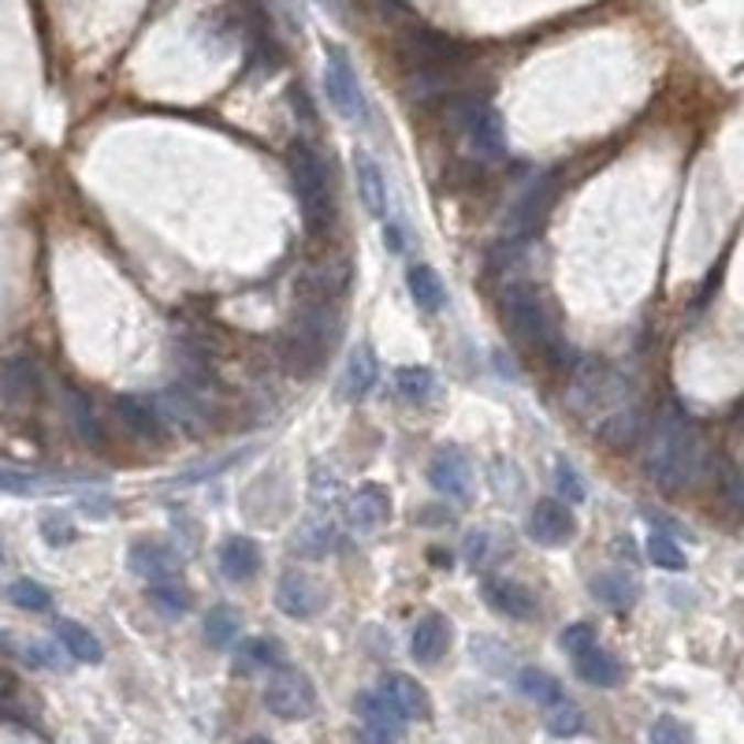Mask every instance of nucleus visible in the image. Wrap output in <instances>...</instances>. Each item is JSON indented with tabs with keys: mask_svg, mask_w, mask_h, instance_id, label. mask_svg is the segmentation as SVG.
Segmentation results:
<instances>
[{
	"mask_svg": "<svg viewBox=\"0 0 744 744\" xmlns=\"http://www.w3.org/2000/svg\"><path fill=\"white\" fill-rule=\"evenodd\" d=\"M217 562H220V573L228 577L231 584H247L261 573V547L258 540H250V536L231 533L228 540L220 544Z\"/></svg>",
	"mask_w": 744,
	"mask_h": 744,
	"instance_id": "dca6fc26",
	"label": "nucleus"
},
{
	"mask_svg": "<svg viewBox=\"0 0 744 744\" xmlns=\"http://www.w3.org/2000/svg\"><path fill=\"white\" fill-rule=\"evenodd\" d=\"M395 387L398 395L409 398V403H428L436 395V372L428 365H398L395 369Z\"/></svg>",
	"mask_w": 744,
	"mask_h": 744,
	"instance_id": "473e14b6",
	"label": "nucleus"
},
{
	"mask_svg": "<svg viewBox=\"0 0 744 744\" xmlns=\"http://www.w3.org/2000/svg\"><path fill=\"white\" fill-rule=\"evenodd\" d=\"M403 56H406V67L414 72V78H439V75H447L450 67L462 64L466 48L447 34L414 31L406 37Z\"/></svg>",
	"mask_w": 744,
	"mask_h": 744,
	"instance_id": "6e6552de",
	"label": "nucleus"
},
{
	"mask_svg": "<svg viewBox=\"0 0 744 744\" xmlns=\"http://www.w3.org/2000/svg\"><path fill=\"white\" fill-rule=\"evenodd\" d=\"M484 603L511 622H533L536 611H540V606H536V595L528 592L525 584L503 581V577H495V581L484 584Z\"/></svg>",
	"mask_w": 744,
	"mask_h": 744,
	"instance_id": "a211bd4d",
	"label": "nucleus"
},
{
	"mask_svg": "<svg viewBox=\"0 0 744 744\" xmlns=\"http://www.w3.org/2000/svg\"><path fill=\"white\" fill-rule=\"evenodd\" d=\"M428 484H433L439 495L469 503V499H473V466H469L466 450L462 447L436 450L433 466H428Z\"/></svg>",
	"mask_w": 744,
	"mask_h": 744,
	"instance_id": "f8f14e48",
	"label": "nucleus"
},
{
	"mask_svg": "<svg viewBox=\"0 0 744 744\" xmlns=\"http://www.w3.org/2000/svg\"><path fill=\"white\" fill-rule=\"evenodd\" d=\"M387 517H391V492L387 488L376 484V481L361 484L354 492V499H350V525H354L361 536H372L387 525Z\"/></svg>",
	"mask_w": 744,
	"mask_h": 744,
	"instance_id": "f3484780",
	"label": "nucleus"
},
{
	"mask_svg": "<svg viewBox=\"0 0 744 744\" xmlns=\"http://www.w3.org/2000/svg\"><path fill=\"white\" fill-rule=\"evenodd\" d=\"M131 570L142 581H168V577L183 573V555L179 547H172L168 540H134L131 544Z\"/></svg>",
	"mask_w": 744,
	"mask_h": 744,
	"instance_id": "4468645a",
	"label": "nucleus"
},
{
	"mask_svg": "<svg viewBox=\"0 0 744 744\" xmlns=\"http://www.w3.org/2000/svg\"><path fill=\"white\" fill-rule=\"evenodd\" d=\"M648 477L663 492H685L703 473V439L700 428L678 409H667L652 428L648 439Z\"/></svg>",
	"mask_w": 744,
	"mask_h": 744,
	"instance_id": "f257e3e1",
	"label": "nucleus"
},
{
	"mask_svg": "<svg viewBox=\"0 0 744 744\" xmlns=\"http://www.w3.org/2000/svg\"><path fill=\"white\" fill-rule=\"evenodd\" d=\"M0 562H4V551H0Z\"/></svg>",
	"mask_w": 744,
	"mask_h": 744,
	"instance_id": "3c124183",
	"label": "nucleus"
},
{
	"mask_svg": "<svg viewBox=\"0 0 744 744\" xmlns=\"http://www.w3.org/2000/svg\"><path fill=\"white\" fill-rule=\"evenodd\" d=\"M544 722H547V733H555V737H577V733L584 730V711L562 697L558 703L547 708Z\"/></svg>",
	"mask_w": 744,
	"mask_h": 744,
	"instance_id": "c9c22d12",
	"label": "nucleus"
},
{
	"mask_svg": "<svg viewBox=\"0 0 744 744\" xmlns=\"http://www.w3.org/2000/svg\"><path fill=\"white\" fill-rule=\"evenodd\" d=\"M78 484H90V477L23 473V469H4V466H0V492H4V495L31 499V495H48V492H61V488H78Z\"/></svg>",
	"mask_w": 744,
	"mask_h": 744,
	"instance_id": "aec40b11",
	"label": "nucleus"
},
{
	"mask_svg": "<svg viewBox=\"0 0 744 744\" xmlns=\"http://www.w3.org/2000/svg\"><path fill=\"white\" fill-rule=\"evenodd\" d=\"M573 670H577V678L584 685H592V689H619L625 681V667L606 648H600V644H592V648H584L581 655H573Z\"/></svg>",
	"mask_w": 744,
	"mask_h": 744,
	"instance_id": "412c9836",
	"label": "nucleus"
},
{
	"mask_svg": "<svg viewBox=\"0 0 744 744\" xmlns=\"http://www.w3.org/2000/svg\"><path fill=\"white\" fill-rule=\"evenodd\" d=\"M589 592L603 606H611V611H630V606H636V600H641V584L625 570H600L589 581Z\"/></svg>",
	"mask_w": 744,
	"mask_h": 744,
	"instance_id": "5701e85b",
	"label": "nucleus"
},
{
	"mask_svg": "<svg viewBox=\"0 0 744 744\" xmlns=\"http://www.w3.org/2000/svg\"><path fill=\"white\" fill-rule=\"evenodd\" d=\"M488 547H492V536H488V533H469L466 536V562L469 566H484L488 562Z\"/></svg>",
	"mask_w": 744,
	"mask_h": 744,
	"instance_id": "a18cd8bd",
	"label": "nucleus"
},
{
	"mask_svg": "<svg viewBox=\"0 0 744 744\" xmlns=\"http://www.w3.org/2000/svg\"><path fill=\"white\" fill-rule=\"evenodd\" d=\"M354 179H358V198L365 205V212L376 220H384L387 217V183H384L380 164L372 161L365 150L354 153Z\"/></svg>",
	"mask_w": 744,
	"mask_h": 744,
	"instance_id": "4be33fe9",
	"label": "nucleus"
},
{
	"mask_svg": "<svg viewBox=\"0 0 744 744\" xmlns=\"http://www.w3.org/2000/svg\"><path fill=\"white\" fill-rule=\"evenodd\" d=\"M644 551H648V562L659 566V570H685V566H689V558H685L678 540L667 533H652L648 544H644Z\"/></svg>",
	"mask_w": 744,
	"mask_h": 744,
	"instance_id": "4c0bfd02",
	"label": "nucleus"
},
{
	"mask_svg": "<svg viewBox=\"0 0 744 744\" xmlns=\"http://www.w3.org/2000/svg\"><path fill=\"white\" fill-rule=\"evenodd\" d=\"M116 414H120L123 425L131 428L134 436H142V439H156L164 433L156 406L150 403V398H142V395H120V398H116Z\"/></svg>",
	"mask_w": 744,
	"mask_h": 744,
	"instance_id": "c85d7f7f",
	"label": "nucleus"
},
{
	"mask_svg": "<svg viewBox=\"0 0 744 744\" xmlns=\"http://www.w3.org/2000/svg\"><path fill=\"white\" fill-rule=\"evenodd\" d=\"M42 536H45V544H48V547H64V544H72V540H75V525H72V517L61 514V511H48V514L42 517Z\"/></svg>",
	"mask_w": 744,
	"mask_h": 744,
	"instance_id": "37998d69",
	"label": "nucleus"
},
{
	"mask_svg": "<svg viewBox=\"0 0 744 744\" xmlns=\"http://www.w3.org/2000/svg\"><path fill=\"white\" fill-rule=\"evenodd\" d=\"M376 380H380L376 354H372L369 342H358V347L350 350V361H347V376H342V395H347L350 403H361V398H365L369 391L376 387Z\"/></svg>",
	"mask_w": 744,
	"mask_h": 744,
	"instance_id": "b1692460",
	"label": "nucleus"
},
{
	"mask_svg": "<svg viewBox=\"0 0 744 744\" xmlns=\"http://www.w3.org/2000/svg\"><path fill=\"white\" fill-rule=\"evenodd\" d=\"M358 744H398L391 733H380V730H369V726H361L358 730Z\"/></svg>",
	"mask_w": 744,
	"mask_h": 744,
	"instance_id": "de8ad7c7",
	"label": "nucleus"
},
{
	"mask_svg": "<svg viewBox=\"0 0 744 744\" xmlns=\"http://www.w3.org/2000/svg\"><path fill=\"white\" fill-rule=\"evenodd\" d=\"M0 384H4L8 395H26V391H34V369L26 361H12L4 376H0Z\"/></svg>",
	"mask_w": 744,
	"mask_h": 744,
	"instance_id": "c03bdc74",
	"label": "nucleus"
},
{
	"mask_svg": "<svg viewBox=\"0 0 744 744\" xmlns=\"http://www.w3.org/2000/svg\"><path fill=\"white\" fill-rule=\"evenodd\" d=\"M406 283H409V298L417 302V309L439 313L447 306V287H444V280H439V272L433 269V264H420V261L409 264Z\"/></svg>",
	"mask_w": 744,
	"mask_h": 744,
	"instance_id": "393cba45",
	"label": "nucleus"
},
{
	"mask_svg": "<svg viewBox=\"0 0 744 744\" xmlns=\"http://www.w3.org/2000/svg\"><path fill=\"white\" fill-rule=\"evenodd\" d=\"M264 708L283 722H302L317 711V685L306 670L298 667H276L264 685Z\"/></svg>",
	"mask_w": 744,
	"mask_h": 744,
	"instance_id": "39448f33",
	"label": "nucleus"
},
{
	"mask_svg": "<svg viewBox=\"0 0 744 744\" xmlns=\"http://www.w3.org/2000/svg\"><path fill=\"white\" fill-rule=\"evenodd\" d=\"M558 198V172L536 175L533 183L517 194V201L506 212V239H525L544 223V217L551 212V205Z\"/></svg>",
	"mask_w": 744,
	"mask_h": 744,
	"instance_id": "1a4fd4ad",
	"label": "nucleus"
},
{
	"mask_svg": "<svg viewBox=\"0 0 744 744\" xmlns=\"http://www.w3.org/2000/svg\"><path fill=\"white\" fill-rule=\"evenodd\" d=\"M150 603L161 614H168V619H179V614L194 606V595L179 577H168V581H150Z\"/></svg>",
	"mask_w": 744,
	"mask_h": 744,
	"instance_id": "2f4dec72",
	"label": "nucleus"
},
{
	"mask_svg": "<svg viewBox=\"0 0 744 744\" xmlns=\"http://www.w3.org/2000/svg\"><path fill=\"white\" fill-rule=\"evenodd\" d=\"M499 309H503V325L514 331V339L528 347L533 354H540L555 365L566 361V339L558 336L555 313L547 309V302L533 283H506L499 295Z\"/></svg>",
	"mask_w": 744,
	"mask_h": 744,
	"instance_id": "7ed1b4c3",
	"label": "nucleus"
},
{
	"mask_svg": "<svg viewBox=\"0 0 744 744\" xmlns=\"http://www.w3.org/2000/svg\"><path fill=\"white\" fill-rule=\"evenodd\" d=\"M325 94L342 120H365V94H361L358 72L350 64L347 48L342 45H328L325 48Z\"/></svg>",
	"mask_w": 744,
	"mask_h": 744,
	"instance_id": "0eeeda50",
	"label": "nucleus"
},
{
	"mask_svg": "<svg viewBox=\"0 0 744 744\" xmlns=\"http://www.w3.org/2000/svg\"><path fill=\"white\" fill-rule=\"evenodd\" d=\"M283 667V644L276 636H250V641L239 644L234 652V670L253 674V670H276Z\"/></svg>",
	"mask_w": 744,
	"mask_h": 744,
	"instance_id": "a878e982",
	"label": "nucleus"
},
{
	"mask_svg": "<svg viewBox=\"0 0 744 744\" xmlns=\"http://www.w3.org/2000/svg\"><path fill=\"white\" fill-rule=\"evenodd\" d=\"M239 630H242V619L228 603L212 606V611L205 614V641H209L212 648H231V644L239 641Z\"/></svg>",
	"mask_w": 744,
	"mask_h": 744,
	"instance_id": "f704fd0d",
	"label": "nucleus"
},
{
	"mask_svg": "<svg viewBox=\"0 0 744 744\" xmlns=\"http://www.w3.org/2000/svg\"><path fill=\"white\" fill-rule=\"evenodd\" d=\"M450 648V622L444 614H425L409 633V655L420 667H436Z\"/></svg>",
	"mask_w": 744,
	"mask_h": 744,
	"instance_id": "6ab92c4d",
	"label": "nucleus"
},
{
	"mask_svg": "<svg viewBox=\"0 0 744 744\" xmlns=\"http://www.w3.org/2000/svg\"><path fill=\"white\" fill-rule=\"evenodd\" d=\"M558 644H562V652H566V655H581L584 648L600 644V636H595V625H589V622H573V625H566V630L558 633Z\"/></svg>",
	"mask_w": 744,
	"mask_h": 744,
	"instance_id": "79ce46f5",
	"label": "nucleus"
},
{
	"mask_svg": "<svg viewBox=\"0 0 744 744\" xmlns=\"http://www.w3.org/2000/svg\"><path fill=\"white\" fill-rule=\"evenodd\" d=\"M528 540L540 547H566L577 536V517L562 499H536L525 525Z\"/></svg>",
	"mask_w": 744,
	"mask_h": 744,
	"instance_id": "9b49d317",
	"label": "nucleus"
},
{
	"mask_svg": "<svg viewBox=\"0 0 744 744\" xmlns=\"http://www.w3.org/2000/svg\"><path fill=\"white\" fill-rule=\"evenodd\" d=\"M648 744H692V730L674 714H659L648 730Z\"/></svg>",
	"mask_w": 744,
	"mask_h": 744,
	"instance_id": "a19ab883",
	"label": "nucleus"
},
{
	"mask_svg": "<svg viewBox=\"0 0 744 744\" xmlns=\"http://www.w3.org/2000/svg\"><path fill=\"white\" fill-rule=\"evenodd\" d=\"M376 692L391 703V711H395L403 722H409V719L425 722L428 714H433V700H428L425 685H420L417 678H409V674H398V670L384 674Z\"/></svg>",
	"mask_w": 744,
	"mask_h": 744,
	"instance_id": "ddd939ff",
	"label": "nucleus"
},
{
	"mask_svg": "<svg viewBox=\"0 0 744 744\" xmlns=\"http://www.w3.org/2000/svg\"><path fill=\"white\" fill-rule=\"evenodd\" d=\"M641 433H644V414H641V406H636V403L622 406V409H614L611 417L600 420L603 444H606V447H614V450L633 447L636 439H641Z\"/></svg>",
	"mask_w": 744,
	"mask_h": 744,
	"instance_id": "c756f323",
	"label": "nucleus"
},
{
	"mask_svg": "<svg viewBox=\"0 0 744 744\" xmlns=\"http://www.w3.org/2000/svg\"><path fill=\"white\" fill-rule=\"evenodd\" d=\"M276 606L287 614V619L309 622V619H317V614L328 606V592H325V584H320L317 577H309L302 570H287L280 577V584H276Z\"/></svg>",
	"mask_w": 744,
	"mask_h": 744,
	"instance_id": "9d476101",
	"label": "nucleus"
},
{
	"mask_svg": "<svg viewBox=\"0 0 744 744\" xmlns=\"http://www.w3.org/2000/svg\"><path fill=\"white\" fill-rule=\"evenodd\" d=\"M287 168H291V183H295L302 220H306V228L313 234H320L331 223V209H336L325 156L313 150L309 142H295L287 153Z\"/></svg>",
	"mask_w": 744,
	"mask_h": 744,
	"instance_id": "20e7f679",
	"label": "nucleus"
},
{
	"mask_svg": "<svg viewBox=\"0 0 744 744\" xmlns=\"http://www.w3.org/2000/svg\"><path fill=\"white\" fill-rule=\"evenodd\" d=\"M517 692H522L525 700H533V703H544V708H551V703L562 700V685H558L551 674L540 670V667L517 670Z\"/></svg>",
	"mask_w": 744,
	"mask_h": 744,
	"instance_id": "72a5a7b5",
	"label": "nucleus"
},
{
	"mask_svg": "<svg viewBox=\"0 0 744 744\" xmlns=\"http://www.w3.org/2000/svg\"><path fill=\"white\" fill-rule=\"evenodd\" d=\"M53 633H56V641H61V648L72 655L75 663H101L105 659L101 641H97L86 625H78L72 619H56Z\"/></svg>",
	"mask_w": 744,
	"mask_h": 744,
	"instance_id": "cd10ccee",
	"label": "nucleus"
},
{
	"mask_svg": "<svg viewBox=\"0 0 744 744\" xmlns=\"http://www.w3.org/2000/svg\"><path fill=\"white\" fill-rule=\"evenodd\" d=\"M67 403H72L67 409H72L75 428H78V436H83V444L101 447V428H97V417H94L90 403H86V395H78V391H67Z\"/></svg>",
	"mask_w": 744,
	"mask_h": 744,
	"instance_id": "ea45409f",
	"label": "nucleus"
},
{
	"mask_svg": "<svg viewBox=\"0 0 744 744\" xmlns=\"http://www.w3.org/2000/svg\"><path fill=\"white\" fill-rule=\"evenodd\" d=\"M384 242L391 250H403V231H398V223H384Z\"/></svg>",
	"mask_w": 744,
	"mask_h": 744,
	"instance_id": "09e8293b",
	"label": "nucleus"
},
{
	"mask_svg": "<svg viewBox=\"0 0 744 744\" xmlns=\"http://www.w3.org/2000/svg\"><path fill=\"white\" fill-rule=\"evenodd\" d=\"M336 536H339V528L331 522V514H313L298 525L295 551L306 558H325L331 547H336Z\"/></svg>",
	"mask_w": 744,
	"mask_h": 744,
	"instance_id": "bb28decb",
	"label": "nucleus"
},
{
	"mask_svg": "<svg viewBox=\"0 0 744 744\" xmlns=\"http://www.w3.org/2000/svg\"><path fill=\"white\" fill-rule=\"evenodd\" d=\"M15 692H19V681H15L12 674H8L4 667H0V711H8V708H12Z\"/></svg>",
	"mask_w": 744,
	"mask_h": 744,
	"instance_id": "49530a36",
	"label": "nucleus"
},
{
	"mask_svg": "<svg viewBox=\"0 0 744 744\" xmlns=\"http://www.w3.org/2000/svg\"><path fill=\"white\" fill-rule=\"evenodd\" d=\"M8 600H12L19 611H31V614H42L53 606V595H48L45 584L31 581V577H19V581L8 584Z\"/></svg>",
	"mask_w": 744,
	"mask_h": 744,
	"instance_id": "e433bc0d",
	"label": "nucleus"
},
{
	"mask_svg": "<svg viewBox=\"0 0 744 744\" xmlns=\"http://www.w3.org/2000/svg\"><path fill=\"white\" fill-rule=\"evenodd\" d=\"M358 708V719L361 726L369 730H380V733H391V737H403V719H398L395 711H391V703L380 697V692H361V697L354 700Z\"/></svg>",
	"mask_w": 744,
	"mask_h": 744,
	"instance_id": "7c9ffc66",
	"label": "nucleus"
},
{
	"mask_svg": "<svg viewBox=\"0 0 744 744\" xmlns=\"http://www.w3.org/2000/svg\"><path fill=\"white\" fill-rule=\"evenodd\" d=\"M555 492L566 499V506H577L589 499V488H584V477L577 473V466L570 458H558L555 462Z\"/></svg>",
	"mask_w": 744,
	"mask_h": 744,
	"instance_id": "58836bf2",
	"label": "nucleus"
},
{
	"mask_svg": "<svg viewBox=\"0 0 744 744\" xmlns=\"http://www.w3.org/2000/svg\"><path fill=\"white\" fill-rule=\"evenodd\" d=\"M153 406H156V414H161V425L179 428V433H190V436H198L205 428V420H209V409L194 398L190 387H168Z\"/></svg>",
	"mask_w": 744,
	"mask_h": 744,
	"instance_id": "2eb2a0df",
	"label": "nucleus"
},
{
	"mask_svg": "<svg viewBox=\"0 0 744 744\" xmlns=\"http://www.w3.org/2000/svg\"><path fill=\"white\" fill-rule=\"evenodd\" d=\"M458 127H462L466 142L473 145V153H481L484 161H499L506 153V127L503 116L492 101L484 97H466L458 101Z\"/></svg>",
	"mask_w": 744,
	"mask_h": 744,
	"instance_id": "423d86ee",
	"label": "nucleus"
},
{
	"mask_svg": "<svg viewBox=\"0 0 744 744\" xmlns=\"http://www.w3.org/2000/svg\"><path fill=\"white\" fill-rule=\"evenodd\" d=\"M339 331H342L339 302L302 295V302L295 306V317H291L287 331H283V347H280L283 365H287L291 376H298V380L317 376V372L328 365Z\"/></svg>",
	"mask_w": 744,
	"mask_h": 744,
	"instance_id": "f03ea898",
	"label": "nucleus"
},
{
	"mask_svg": "<svg viewBox=\"0 0 744 744\" xmlns=\"http://www.w3.org/2000/svg\"><path fill=\"white\" fill-rule=\"evenodd\" d=\"M242 744H276V741H269V737H250V741H242Z\"/></svg>",
	"mask_w": 744,
	"mask_h": 744,
	"instance_id": "8fccbe9b",
	"label": "nucleus"
}]
</instances>
